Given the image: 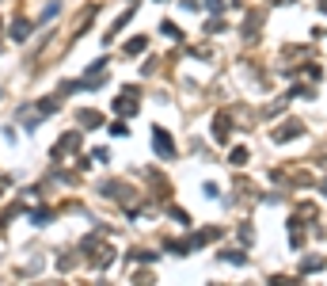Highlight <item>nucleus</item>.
Returning a JSON list of instances; mask_svg holds the SVG:
<instances>
[{
  "mask_svg": "<svg viewBox=\"0 0 327 286\" xmlns=\"http://www.w3.org/2000/svg\"><path fill=\"white\" fill-rule=\"evenodd\" d=\"M114 111H118V115H133V111H137V103H133V99H126V95H122L118 103H114Z\"/></svg>",
  "mask_w": 327,
  "mask_h": 286,
  "instance_id": "nucleus-3",
  "label": "nucleus"
},
{
  "mask_svg": "<svg viewBox=\"0 0 327 286\" xmlns=\"http://www.w3.org/2000/svg\"><path fill=\"white\" fill-rule=\"evenodd\" d=\"M152 149L164 156V160L175 156V145H172V138H168V130H152Z\"/></svg>",
  "mask_w": 327,
  "mask_h": 286,
  "instance_id": "nucleus-1",
  "label": "nucleus"
},
{
  "mask_svg": "<svg viewBox=\"0 0 327 286\" xmlns=\"http://www.w3.org/2000/svg\"><path fill=\"white\" fill-rule=\"evenodd\" d=\"M80 122H84V126H99V122H103V119H99V115H95V111H84V115H80Z\"/></svg>",
  "mask_w": 327,
  "mask_h": 286,
  "instance_id": "nucleus-4",
  "label": "nucleus"
},
{
  "mask_svg": "<svg viewBox=\"0 0 327 286\" xmlns=\"http://www.w3.org/2000/svg\"><path fill=\"white\" fill-rule=\"evenodd\" d=\"M31 35V23H27V19H16V23H12V38H27Z\"/></svg>",
  "mask_w": 327,
  "mask_h": 286,
  "instance_id": "nucleus-2",
  "label": "nucleus"
},
{
  "mask_svg": "<svg viewBox=\"0 0 327 286\" xmlns=\"http://www.w3.org/2000/svg\"><path fill=\"white\" fill-rule=\"evenodd\" d=\"M145 46H148V42H145V38H133V42H129V46H126V53H141V50H145Z\"/></svg>",
  "mask_w": 327,
  "mask_h": 286,
  "instance_id": "nucleus-5",
  "label": "nucleus"
}]
</instances>
